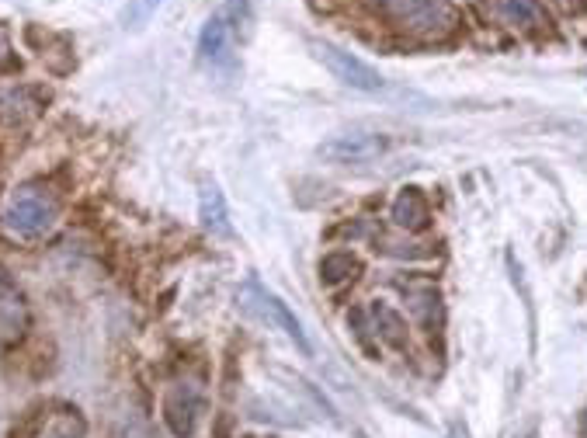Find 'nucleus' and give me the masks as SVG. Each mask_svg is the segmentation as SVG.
Wrapping results in <instances>:
<instances>
[{
	"instance_id": "2eb2a0df",
	"label": "nucleus",
	"mask_w": 587,
	"mask_h": 438,
	"mask_svg": "<svg viewBox=\"0 0 587 438\" xmlns=\"http://www.w3.org/2000/svg\"><path fill=\"white\" fill-rule=\"evenodd\" d=\"M4 63H11V32H7V25L0 21V67Z\"/></svg>"
},
{
	"instance_id": "9d476101",
	"label": "nucleus",
	"mask_w": 587,
	"mask_h": 438,
	"mask_svg": "<svg viewBox=\"0 0 587 438\" xmlns=\"http://www.w3.org/2000/svg\"><path fill=\"white\" fill-rule=\"evenodd\" d=\"M490 11L501 21H508V25H539V21H546V11L535 0H490Z\"/></svg>"
},
{
	"instance_id": "39448f33",
	"label": "nucleus",
	"mask_w": 587,
	"mask_h": 438,
	"mask_svg": "<svg viewBox=\"0 0 587 438\" xmlns=\"http://www.w3.org/2000/svg\"><path fill=\"white\" fill-rule=\"evenodd\" d=\"M386 14L396 21L400 28H410V32H445L456 18L449 0H379Z\"/></svg>"
},
{
	"instance_id": "4468645a",
	"label": "nucleus",
	"mask_w": 587,
	"mask_h": 438,
	"mask_svg": "<svg viewBox=\"0 0 587 438\" xmlns=\"http://www.w3.org/2000/svg\"><path fill=\"white\" fill-rule=\"evenodd\" d=\"M372 317H376V327L383 331V338L390 341V345H403V320L396 317L390 306H372Z\"/></svg>"
},
{
	"instance_id": "f8f14e48",
	"label": "nucleus",
	"mask_w": 587,
	"mask_h": 438,
	"mask_svg": "<svg viewBox=\"0 0 587 438\" xmlns=\"http://www.w3.org/2000/svg\"><path fill=\"white\" fill-rule=\"evenodd\" d=\"M358 268L362 265H358L351 254H327V258L320 261V279H324L327 286H337V282H344V279H355Z\"/></svg>"
},
{
	"instance_id": "423d86ee",
	"label": "nucleus",
	"mask_w": 587,
	"mask_h": 438,
	"mask_svg": "<svg viewBox=\"0 0 587 438\" xmlns=\"http://www.w3.org/2000/svg\"><path fill=\"white\" fill-rule=\"evenodd\" d=\"M386 150H390V136L383 133H341L320 143L317 153L334 164H362V160H372Z\"/></svg>"
},
{
	"instance_id": "6e6552de",
	"label": "nucleus",
	"mask_w": 587,
	"mask_h": 438,
	"mask_svg": "<svg viewBox=\"0 0 587 438\" xmlns=\"http://www.w3.org/2000/svg\"><path fill=\"white\" fill-rule=\"evenodd\" d=\"M28 324V306L21 289L7 279V272H0V345H14L21 341Z\"/></svg>"
},
{
	"instance_id": "f03ea898",
	"label": "nucleus",
	"mask_w": 587,
	"mask_h": 438,
	"mask_svg": "<svg viewBox=\"0 0 587 438\" xmlns=\"http://www.w3.org/2000/svg\"><path fill=\"white\" fill-rule=\"evenodd\" d=\"M237 303L244 306L247 313L261 317L264 324H271V327H278V331H285V338H289L303 355H313V345H310V338H306L303 324L296 320V313H292L289 306H285L282 299L275 296V292L264 289L258 279H251L244 289L237 292Z\"/></svg>"
},
{
	"instance_id": "7ed1b4c3",
	"label": "nucleus",
	"mask_w": 587,
	"mask_h": 438,
	"mask_svg": "<svg viewBox=\"0 0 587 438\" xmlns=\"http://www.w3.org/2000/svg\"><path fill=\"white\" fill-rule=\"evenodd\" d=\"M233 11H237V0L212 14L202 25V35H198V60L212 70L233 67V53H237V18H233Z\"/></svg>"
},
{
	"instance_id": "0eeeda50",
	"label": "nucleus",
	"mask_w": 587,
	"mask_h": 438,
	"mask_svg": "<svg viewBox=\"0 0 587 438\" xmlns=\"http://www.w3.org/2000/svg\"><path fill=\"white\" fill-rule=\"evenodd\" d=\"M202 390L195 383H178L167 390L164 397V421L174 438H188L198 428V414H202Z\"/></svg>"
},
{
	"instance_id": "20e7f679",
	"label": "nucleus",
	"mask_w": 587,
	"mask_h": 438,
	"mask_svg": "<svg viewBox=\"0 0 587 438\" xmlns=\"http://www.w3.org/2000/svg\"><path fill=\"white\" fill-rule=\"evenodd\" d=\"M310 49L317 53V60L324 63V67L334 73L337 80H341L344 87H355V91H383V73L376 67H369L365 60H358L355 53H348V49L334 46V42H310Z\"/></svg>"
},
{
	"instance_id": "dca6fc26",
	"label": "nucleus",
	"mask_w": 587,
	"mask_h": 438,
	"mask_svg": "<svg viewBox=\"0 0 587 438\" xmlns=\"http://www.w3.org/2000/svg\"><path fill=\"white\" fill-rule=\"evenodd\" d=\"M119 438H153V432H150L146 425H139V421H136V425L122 428V435H119Z\"/></svg>"
},
{
	"instance_id": "1a4fd4ad",
	"label": "nucleus",
	"mask_w": 587,
	"mask_h": 438,
	"mask_svg": "<svg viewBox=\"0 0 587 438\" xmlns=\"http://www.w3.org/2000/svg\"><path fill=\"white\" fill-rule=\"evenodd\" d=\"M198 219L212 237H233L230 209H226V199L216 181H202V188H198Z\"/></svg>"
},
{
	"instance_id": "f257e3e1",
	"label": "nucleus",
	"mask_w": 587,
	"mask_h": 438,
	"mask_svg": "<svg viewBox=\"0 0 587 438\" xmlns=\"http://www.w3.org/2000/svg\"><path fill=\"white\" fill-rule=\"evenodd\" d=\"M60 219V206L56 199L39 185H21L4 206V223L11 226L18 237H42L49 233Z\"/></svg>"
},
{
	"instance_id": "ddd939ff",
	"label": "nucleus",
	"mask_w": 587,
	"mask_h": 438,
	"mask_svg": "<svg viewBox=\"0 0 587 438\" xmlns=\"http://www.w3.org/2000/svg\"><path fill=\"white\" fill-rule=\"evenodd\" d=\"M160 7H164V0H126V7L119 14L122 28H143Z\"/></svg>"
},
{
	"instance_id": "9b49d317",
	"label": "nucleus",
	"mask_w": 587,
	"mask_h": 438,
	"mask_svg": "<svg viewBox=\"0 0 587 438\" xmlns=\"http://www.w3.org/2000/svg\"><path fill=\"white\" fill-rule=\"evenodd\" d=\"M393 219L400 226H407V230H421V226L428 223V202H424V195L417 192V188H407V192L393 202Z\"/></svg>"
}]
</instances>
